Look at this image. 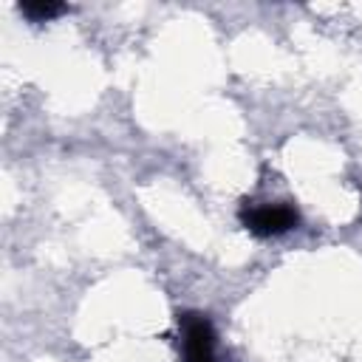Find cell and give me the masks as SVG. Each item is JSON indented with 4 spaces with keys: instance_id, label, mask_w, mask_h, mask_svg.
I'll use <instances>...</instances> for the list:
<instances>
[{
    "instance_id": "3957f363",
    "label": "cell",
    "mask_w": 362,
    "mask_h": 362,
    "mask_svg": "<svg viewBox=\"0 0 362 362\" xmlns=\"http://www.w3.org/2000/svg\"><path fill=\"white\" fill-rule=\"evenodd\" d=\"M20 11L31 23H48V20L59 17V14H65L68 6L65 3H54V0H25V3H20Z\"/></svg>"
},
{
    "instance_id": "7a4b0ae2",
    "label": "cell",
    "mask_w": 362,
    "mask_h": 362,
    "mask_svg": "<svg viewBox=\"0 0 362 362\" xmlns=\"http://www.w3.org/2000/svg\"><path fill=\"white\" fill-rule=\"evenodd\" d=\"M184 362H215V331L206 314L187 311L178 317Z\"/></svg>"
},
{
    "instance_id": "6da1fadb",
    "label": "cell",
    "mask_w": 362,
    "mask_h": 362,
    "mask_svg": "<svg viewBox=\"0 0 362 362\" xmlns=\"http://www.w3.org/2000/svg\"><path fill=\"white\" fill-rule=\"evenodd\" d=\"M240 223L257 235V238H274L300 223V215L288 204H260V206H243Z\"/></svg>"
}]
</instances>
